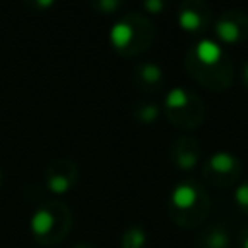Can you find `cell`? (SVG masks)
<instances>
[{
  "label": "cell",
  "instance_id": "cell-1",
  "mask_svg": "<svg viewBox=\"0 0 248 248\" xmlns=\"http://www.w3.org/2000/svg\"><path fill=\"white\" fill-rule=\"evenodd\" d=\"M184 68L196 83L215 93L227 91L234 81V64L229 52L211 39H200L186 50Z\"/></svg>",
  "mask_w": 248,
  "mask_h": 248
},
{
  "label": "cell",
  "instance_id": "cell-2",
  "mask_svg": "<svg viewBox=\"0 0 248 248\" xmlns=\"http://www.w3.org/2000/svg\"><path fill=\"white\" fill-rule=\"evenodd\" d=\"M211 200L205 186L196 178H184L169 194L167 211L170 221L180 229H196L209 215Z\"/></svg>",
  "mask_w": 248,
  "mask_h": 248
},
{
  "label": "cell",
  "instance_id": "cell-3",
  "mask_svg": "<svg viewBox=\"0 0 248 248\" xmlns=\"http://www.w3.org/2000/svg\"><path fill=\"white\" fill-rule=\"evenodd\" d=\"M157 37L155 23L149 16L128 12L120 19H116L108 31L110 46L124 58H134L145 52Z\"/></svg>",
  "mask_w": 248,
  "mask_h": 248
},
{
  "label": "cell",
  "instance_id": "cell-4",
  "mask_svg": "<svg viewBox=\"0 0 248 248\" xmlns=\"http://www.w3.org/2000/svg\"><path fill=\"white\" fill-rule=\"evenodd\" d=\"M72 231V211L64 202H45L39 205L29 219V232L41 246H58Z\"/></svg>",
  "mask_w": 248,
  "mask_h": 248
},
{
  "label": "cell",
  "instance_id": "cell-5",
  "mask_svg": "<svg viewBox=\"0 0 248 248\" xmlns=\"http://www.w3.org/2000/svg\"><path fill=\"white\" fill-rule=\"evenodd\" d=\"M163 112L167 120L184 132L196 130L205 120V103L198 93L186 87H172L163 101Z\"/></svg>",
  "mask_w": 248,
  "mask_h": 248
},
{
  "label": "cell",
  "instance_id": "cell-6",
  "mask_svg": "<svg viewBox=\"0 0 248 248\" xmlns=\"http://www.w3.org/2000/svg\"><path fill=\"white\" fill-rule=\"evenodd\" d=\"M240 174H242V163L236 155L229 151H215L202 165L203 180L215 188H229L238 184Z\"/></svg>",
  "mask_w": 248,
  "mask_h": 248
},
{
  "label": "cell",
  "instance_id": "cell-7",
  "mask_svg": "<svg viewBox=\"0 0 248 248\" xmlns=\"http://www.w3.org/2000/svg\"><path fill=\"white\" fill-rule=\"evenodd\" d=\"M215 37L219 45H238L248 41V14L238 8L225 10L215 19Z\"/></svg>",
  "mask_w": 248,
  "mask_h": 248
},
{
  "label": "cell",
  "instance_id": "cell-8",
  "mask_svg": "<svg viewBox=\"0 0 248 248\" xmlns=\"http://www.w3.org/2000/svg\"><path fill=\"white\" fill-rule=\"evenodd\" d=\"M78 180H79V169L68 157L54 159L45 169V188L54 196L68 194L78 184Z\"/></svg>",
  "mask_w": 248,
  "mask_h": 248
},
{
  "label": "cell",
  "instance_id": "cell-9",
  "mask_svg": "<svg viewBox=\"0 0 248 248\" xmlns=\"http://www.w3.org/2000/svg\"><path fill=\"white\" fill-rule=\"evenodd\" d=\"M211 19H213V12L205 0H182L178 6L176 21L180 29L190 35L203 33L209 27Z\"/></svg>",
  "mask_w": 248,
  "mask_h": 248
},
{
  "label": "cell",
  "instance_id": "cell-10",
  "mask_svg": "<svg viewBox=\"0 0 248 248\" xmlns=\"http://www.w3.org/2000/svg\"><path fill=\"white\" fill-rule=\"evenodd\" d=\"M169 159L178 170L188 172L196 169L198 163L202 161V145L194 136L188 134L176 136L169 147Z\"/></svg>",
  "mask_w": 248,
  "mask_h": 248
},
{
  "label": "cell",
  "instance_id": "cell-11",
  "mask_svg": "<svg viewBox=\"0 0 248 248\" xmlns=\"http://www.w3.org/2000/svg\"><path fill=\"white\" fill-rule=\"evenodd\" d=\"M132 81L140 91H143L147 95L159 93L165 85V72L157 62L145 60V62H140V64L134 66Z\"/></svg>",
  "mask_w": 248,
  "mask_h": 248
},
{
  "label": "cell",
  "instance_id": "cell-12",
  "mask_svg": "<svg viewBox=\"0 0 248 248\" xmlns=\"http://www.w3.org/2000/svg\"><path fill=\"white\" fill-rule=\"evenodd\" d=\"M232 238L223 223H211L196 234V248H231Z\"/></svg>",
  "mask_w": 248,
  "mask_h": 248
},
{
  "label": "cell",
  "instance_id": "cell-13",
  "mask_svg": "<svg viewBox=\"0 0 248 248\" xmlns=\"http://www.w3.org/2000/svg\"><path fill=\"white\" fill-rule=\"evenodd\" d=\"M147 246V232L143 225L132 223L120 234V248H145Z\"/></svg>",
  "mask_w": 248,
  "mask_h": 248
},
{
  "label": "cell",
  "instance_id": "cell-14",
  "mask_svg": "<svg viewBox=\"0 0 248 248\" xmlns=\"http://www.w3.org/2000/svg\"><path fill=\"white\" fill-rule=\"evenodd\" d=\"M159 114H161L159 105L153 103V101H147V99L136 101L134 107H132V116L140 124H151V122H155L159 118Z\"/></svg>",
  "mask_w": 248,
  "mask_h": 248
},
{
  "label": "cell",
  "instance_id": "cell-15",
  "mask_svg": "<svg viewBox=\"0 0 248 248\" xmlns=\"http://www.w3.org/2000/svg\"><path fill=\"white\" fill-rule=\"evenodd\" d=\"M122 4H124V0H91V8L103 16H107V14L110 16V14L118 12Z\"/></svg>",
  "mask_w": 248,
  "mask_h": 248
},
{
  "label": "cell",
  "instance_id": "cell-16",
  "mask_svg": "<svg viewBox=\"0 0 248 248\" xmlns=\"http://www.w3.org/2000/svg\"><path fill=\"white\" fill-rule=\"evenodd\" d=\"M234 203L244 215H248V178L236 184V188H234Z\"/></svg>",
  "mask_w": 248,
  "mask_h": 248
},
{
  "label": "cell",
  "instance_id": "cell-17",
  "mask_svg": "<svg viewBox=\"0 0 248 248\" xmlns=\"http://www.w3.org/2000/svg\"><path fill=\"white\" fill-rule=\"evenodd\" d=\"M170 0H143V10L149 16H159L169 8Z\"/></svg>",
  "mask_w": 248,
  "mask_h": 248
},
{
  "label": "cell",
  "instance_id": "cell-18",
  "mask_svg": "<svg viewBox=\"0 0 248 248\" xmlns=\"http://www.w3.org/2000/svg\"><path fill=\"white\" fill-rule=\"evenodd\" d=\"M29 8H33V10H37V12H41V10H48L50 6H54V2L56 0H23Z\"/></svg>",
  "mask_w": 248,
  "mask_h": 248
},
{
  "label": "cell",
  "instance_id": "cell-19",
  "mask_svg": "<svg viewBox=\"0 0 248 248\" xmlns=\"http://www.w3.org/2000/svg\"><path fill=\"white\" fill-rule=\"evenodd\" d=\"M238 248H248V223L242 225V229L238 231Z\"/></svg>",
  "mask_w": 248,
  "mask_h": 248
},
{
  "label": "cell",
  "instance_id": "cell-20",
  "mask_svg": "<svg viewBox=\"0 0 248 248\" xmlns=\"http://www.w3.org/2000/svg\"><path fill=\"white\" fill-rule=\"evenodd\" d=\"M240 79H242V85L248 89V60L242 64V70H240Z\"/></svg>",
  "mask_w": 248,
  "mask_h": 248
},
{
  "label": "cell",
  "instance_id": "cell-21",
  "mask_svg": "<svg viewBox=\"0 0 248 248\" xmlns=\"http://www.w3.org/2000/svg\"><path fill=\"white\" fill-rule=\"evenodd\" d=\"M70 248H95V246L89 244V242H76V244H72Z\"/></svg>",
  "mask_w": 248,
  "mask_h": 248
},
{
  "label": "cell",
  "instance_id": "cell-22",
  "mask_svg": "<svg viewBox=\"0 0 248 248\" xmlns=\"http://www.w3.org/2000/svg\"><path fill=\"white\" fill-rule=\"evenodd\" d=\"M2 182H4V174H2V169H0V188H2Z\"/></svg>",
  "mask_w": 248,
  "mask_h": 248
}]
</instances>
